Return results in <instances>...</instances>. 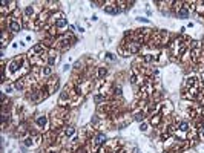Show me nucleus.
<instances>
[{
  "label": "nucleus",
  "mask_w": 204,
  "mask_h": 153,
  "mask_svg": "<svg viewBox=\"0 0 204 153\" xmlns=\"http://www.w3.org/2000/svg\"><path fill=\"white\" fill-rule=\"evenodd\" d=\"M57 26H59V28H63V26H66V20H65V19H60L59 21H57Z\"/></svg>",
  "instance_id": "20e7f679"
},
{
  "label": "nucleus",
  "mask_w": 204,
  "mask_h": 153,
  "mask_svg": "<svg viewBox=\"0 0 204 153\" xmlns=\"http://www.w3.org/2000/svg\"><path fill=\"white\" fill-rule=\"evenodd\" d=\"M178 17H181V19H187V17H189V11L186 9V8H181V9L178 11Z\"/></svg>",
  "instance_id": "f03ea898"
},
{
  "label": "nucleus",
  "mask_w": 204,
  "mask_h": 153,
  "mask_svg": "<svg viewBox=\"0 0 204 153\" xmlns=\"http://www.w3.org/2000/svg\"><path fill=\"white\" fill-rule=\"evenodd\" d=\"M9 29L12 31V32H19V31H20V25H19V23H15V21L12 20L11 23H9Z\"/></svg>",
  "instance_id": "f257e3e1"
},
{
  "label": "nucleus",
  "mask_w": 204,
  "mask_h": 153,
  "mask_svg": "<svg viewBox=\"0 0 204 153\" xmlns=\"http://www.w3.org/2000/svg\"><path fill=\"white\" fill-rule=\"evenodd\" d=\"M201 138H204V125H203V129H201Z\"/></svg>",
  "instance_id": "39448f33"
},
{
  "label": "nucleus",
  "mask_w": 204,
  "mask_h": 153,
  "mask_svg": "<svg viewBox=\"0 0 204 153\" xmlns=\"http://www.w3.org/2000/svg\"><path fill=\"white\" fill-rule=\"evenodd\" d=\"M35 121H37V124L40 125V127H45V125H46V118H45V116H38V118L37 119H35Z\"/></svg>",
  "instance_id": "7ed1b4c3"
}]
</instances>
